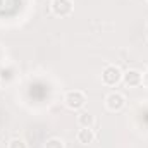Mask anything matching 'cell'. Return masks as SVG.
<instances>
[{"mask_svg":"<svg viewBox=\"0 0 148 148\" xmlns=\"http://www.w3.org/2000/svg\"><path fill=\"white\" fill-rule=\"evenodd\" d=\"M50 10L55 17H69L74 12L73 0H50Z\"/></svg>","mask_w":148,"mask_h":148,"instance_id":"3","label":"cell"},{"mask_svg":"<svg viewBox=\"0 0 148 148\" xmlns=\"http://www.w3.org/2000/svg\"><path fill=\"white\" fill-rule=\"evenodd\" d=\"M143 73L138 71V69H127L126 73H122V84L126 88H138L143 84Z\"/></svg>","mask_w":148,"mask_h":148,"instance_id":"5","label":"cell"},{"mask_svg":"<svg viewBox=\"0 0 148 148\" xmlns=\"http://www.w3.org/2000/svg\"><path fill=\"white\" fill-rule=\"evenodd\" d=\"M103 102H105V109L109 112H121L126 107V97L119 91H110Z\"/></svg>","mask_w":148,"mask_h":148,"instance_id":"4","label":"cell"},{"mask_svg":"<svg viewBox=\"0 0 148 148\" xmlns=\"http://www.w3.org/2000/svg\"><path fill=\"white\" fill-rule=\"evenodd\" d=\"M43 148H66V143H64L62 138H59V136H52V138H48V140L45 141Z\"/></svg>","mask_w":148,"mask_h":148,"instance_id":"8","label":"cell"},{"mask_svg":"<svg viewBox=\"0 0 148 148\" xmlns=\"http://www.w3.org/2000/svg\"><path fill=\"white\" fill-rule=\"evenodd\" d=\"M147 2H148V0H147Z\"/></svg>","mask_w":148,"mask_h":148,"instance_id":"10","label":"cell"},{"mask_svg":"<svg viewBox=\"0 0 148 148\" xmlns=\"http://www.w3.org/2000/svg\"><path fill=\"white\" fill-rule=\"evenodd\" d=\"M7 148H28V145L23 138H10L7 143Z\"/></svg>","mask_w":148,"mask_h":148,"instance_id":"9","label":"cell"},{"mask_svg":"<svg viewBox=\"0 0 148 148\" xmlns=\"http://www.w3.org/2000/svg\"><path fill=\"white\" fill-rule=\"evenodd\" d=\"M76 121H77V126H79V127H93V124H95V115L90 114V112H86V110H79Z\"/></svg>","mask_w":148,"mask_h":148,"instance_id":"7","label":"cell"},{"mask_svg":"<svg viewBox=\"0 0 148 148\" xmlns=\"http://www.w3.org/2000/svg\"><path fill=\"white\" fill-rule=\"evenodd\" d=\"M100 79H102V84H105V86H109V88L117 86V84L122 81V71H121V67L115 66V64H107V66L102 69Z\"/></svg>","mask_w":148,"mask_h":148,"instance_id":"2","label":"cell"},{"mask_svg":"<svg viewBox=\"0 0 148 148\" xmlns=\"http://www.w3.org/2000/svg\"><path fill=\"white\" fill-rule=\"evenodd\" d=\"M88 103V97L83 90H69L64 95V105L73 112L83 110Z\"/></svg>","mask_w":148,"mask_h":148,"instance_id":"1","label":"cell"},{"mask_svg":"<svg viewBox=\"0 0 148 148\" xmlns=\"http://www.w3.org/2000/svg\"><path fill=\"white\" fill-rule=\"evenodd\" d=\"M95 131H93V127H79V131L76 133V140H77V143H81V145H91L93 141H95Z\"/></svg>","mask_w":148,"mask_h":148,"instance_id":"6","label":"cell"}]
</instances>
